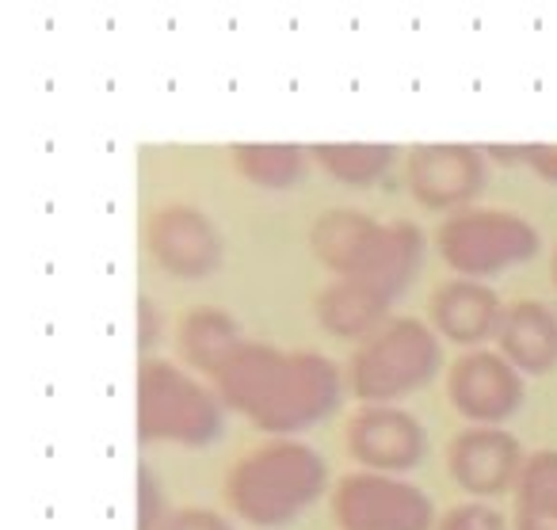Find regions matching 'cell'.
I'll list each match as a JSON object with an SVG mask.
<instances>
[{
    "instance_id": "1",
    "label": "cell",
    "mask_w": 557,
    "mask_h": 530,
    "mask_svg": "<svg viewBox=\"0 0 557 530\" xmlns=\"http://www.w3.org/2000/svg\"><path fill=\"white\" fill-rule=\"evenodd\" d=\"M214 390L222 405L237 408L252 428L290 439L313 428L341 405V370L321 352H283L275 344L245 340L214 370Z\"/></svg>"
},
{
    "instance_id": "2",
    "label": "cell",
    "mask_w": 557,
    "mask_h": 530,
    "mask_svg": "<svg viewBox=\"0 0 557 530\" xmlns=\"http://www.w3.org/2000/svg\"><path fill=\"white\" fill-rule=\"evenodd\" d=\"M329 489V466L313 446L275 439L248 451L225 473V504L252 527H283Z\"/></svg>"
},
{
    "instance_id": "3",
    "label": "cell",
    "mask_w": 557,
    "mask_h": 530,
    "mask_svg": "<svg viewBox=\"0 0 557 530\" xmlns=\"http://www.w3.org/2000/svg\"><path fill=\"white\" fill-rule=\"evenodd\" d=\"M138 443L207 446L222 435V397L169 359L138 362Z\"/></svg>"
},
{
    "instance_id": "4",
    "label": "cell",
    "mask_w": 557,
    "mask_h": 530,
    "mask_svg": "<svg viewBox=\"0 0 557 530\" xmlns=\"http://www.w3.org/2000/svg\"><path fill=\"white\" fill-rule=\"evenodd\" d=\"M443 362V344L435 329L420 317H394L371 340L356 347L348 362V385L367 405H394L412 390L428 385Z\"/></svg>"
},
{
    "instance_id": "5",
    "label": "cell",
    "mask_w": 557,
    "mask_h": 530,
    "mask_svg": "<svg viewBox=\"0 0 557 530\" xmlns=\"http://www.w3.org/2000/svg\"><path fill=\"white\" fill-rule=\"evenodd\" d=\"M435 245L458 279H485L504 268L534 260L542 237L527 218L508 210H458L435 230Z\"/></svg>"
},
{
    "instance_id": "6",
    "label": "cell",
    "mask_w": 557,
    "mask_h": 530,
    "mask_svg": "<svg viewBox=\"0 0 557 530\" xmlns=\"http://www.w3.org/2000/svg\"><path fill=\"white\" fill-rule=\"evenodd\" d=\"M341 530H432V496L389 473H348L333 489Z\"/></svg>"
},
{
    "instance_id": "7",
    "label": "cell",
    "mask_w": 557,
    "mask_h": 530,
    "mask_svg": "<svg viewBox=\"0 0 557 530\" xmlns=\"http://www.w3.org/2000/svg\"><path fill=\"white\" fill-rule=\"evenodd\" d=\"M405 180L420 207L458 210L485 192L488 161L478 146H466V141H428L409 153Z\"/></svg>"
},
{
    "instance_id": "8",
    "label": "cell",
    "mask_w": 557,
    "mask_h": 530,
    "mask_svg": "<svg viewBox=\"0 0 557 530\" xmlns=\"http://www.w3.org/2000/svg\"><path fill=\"white\" fill-rule=\"evenodd\" d=\"M447 397L473 428H500L523 405V378L500 352L473 347L450 362Z\"/></svg>"
},
{
    "instance_id": "9",
    "label": "cell",
    "mask_w": 557,
    "mask_h": 530,
    "mask_svg": "<svg viewBox=\"0 0 557 530\" xmlns=\"http://www.w3.org/2000/svg\"><path fill=\"white\" fill-rule=\"evenodd\" d=\"M146 245L149 256L176 279H210L225 256L218 225L187 202H172L149 218Z\"/></svg>"
},
{
    "instance_id": "10",
    "label": "cell",
    "mask_w": 557,
    "mask_h": 530,
    "mask_svg": "<svg viewBox=\"0 0 557 530\" xmlns=\"http://www.w3.org/2000/svg\"><path fill=\"white\" fill-rule=\"evenodd\" d=\"M348 454L371 473H405L428 458V431L397 405H367L348 423Z\"/></svg>"
},
{
    "instance_id": "11",
    "label": "cell",
    "mask_w": 557,
    "mask_h": 530,
    "mask_svg": "<svg viewBox=\"0 0 557 530\" xmlns=\"http://www.w3.org/2000/svg\"><path fill=\"white\" fill-rule=\"evenodd\" d=\"M447 469L473 496H500L519 481L523 446L504 428H466L450 439Z\"/></svg>"
},
{
    "instance_id": "12",
    "label": "cell",
    "mask_w": 557,
    "mask_h": 530,
    "mask_svg": "<svg viewBox=\"0 0 557 530\" xmlns=\"http://www.w3.org/2000/svg\"><path fill=\"white\" fill-rule=\"evenodd\" d=\"M500 317V298L481 279H450V283L435 286L432 294V324L440 329V336L470 347V352L481 340L496 336Z\"/></svg>"
},
{
    "instance_id": "13",
    "label": "cell",
    "mask_w": 557,
    "mask_h": 530,
    "mask_svg": "<svg viewBox=\"0 0 557 530\" xmlns=\"http://www.w3.org/2000/svg\"><path fill=\"white\" fill-rule=\"evenodd\" d=\"M496 344L519 374H549L557 367V313L534 298L516 301L504 309Z\"/></svg>"
},
{
    "instance_id": "14",
    "label": "cell",
    "mask_w": 557,
    "mask_h": 530,
    "mask_svg": "<svg viewBox=\"0 0 557 530\" xmlns=\"http://www.w3.org/2000/svg\"><path fill=\"white\" fill-rule=\"evenodd\" d=\"M313 309H318L321 329L336 340H371L382 324L394 321L389 317L394 298L359 283V279H336V283L321 286Z\"/></svg>"
},
{
    "instance_id": "15",
    "label": "cell",
    "mask_w": 557,
    "mask_h": 530,
    "mask_svg": "<svg viewBox=\"0 0 557 530\" xmlns=\"http://www.w3.org/2000/svg\"><path fill=\"white\" fill-rule=\"evenodd\" d=\"M420 260H424V233L412 222H382L367 248L363 263L351 279L374 286L386 298H401V291L412 283Z\"/></svg>"
},
{
    "instance_id": "16",
    "label": "cell",
    "mask_w": 557,
    "mask_h": 530,
    "mask_svg": "<svg viewBox=\"0 0 557 530\" xmlns=\"http://www.w3.org/2000/svg\"><path fill=\"white\" fill-rule=\"evenodd\" d=\"M379 225L382 222L359 214V210H329V214H321L313 222L310 248L336 279H351L359 271V263H363Z\"/></svg>"
},
{
    "instance_id": "17",
    "label": "cell",
    "mask_w": 557,
    "mask_h": 530,
    "mask_svg": "<svg viewBox=\"0 0 557 530\" xmlns=\"http://www.w3.org/2000/svg\"><path fill=\"white\" fill-rule=\"evenodd\" d=\"M237 344H245V340H240L237 317L218 306H199L180 321V355H184L195 370H202V374H210V378L230 359Z\"/></svg>"
},
{
    "instance_id": "18",
    "label": "cell",
    "mask_w": 557,
    "mask_h": 530,
    "mask_svg": "<svg viewBox=\"0 0 557 530\" xmlns=\"http://www.w3.org/2000/svg\"><path fill=\"white\" fill-rule=\"evenodd\" d=\"M310 153L336 184L348 187L379 184L397 161V146H386V141H318Z\"/></svg>"
},
{
    "instance_id": "19",
    "label": "cell",
    "mask_w": 557,
    "mask_h": 530,
    "mask_svg": "<svg viewBox=\"0 0 557 530\" xmlns=\"http://www.w3.org/2000/svg\"><path fill=\"white\" fill-rule=\"evenodd\" d=\"M233 164L248 184L268 192L295 187L306 176V153L295 141H240L233 146Z\"/></svg>"
},
{
    "instance_id": "20",
    "label": "cell",
    "mask_w": 557,
    "mask_h": 530,
    "mask_svg": "<svg viewBox=\"0 0 557 530\" xmlns=\"http://www.w3.org/2000/svg\"><path fill=\"white\" fill-rule=\"evenodd\" d=\"M516 515H557V451H534L516 481Z\"/></svg>"
},
{
    "instance_id": "21",
    "label": "cell",
    "mask_w": 557,
    "mask_h": 530,
    "mask_svg": "<svg viewBox=\"0 0 557 530\" xmlns=\"http://www.w3.org/2000/svg\"><path fill=\"white\" fill-rule=\"evenodd\" d=\"M164 496H161V481H157L153 469L141 461L138 466V530H157L164 522Z\"/></svg>"
},
{
    "instance_id": "22",
    "label": "cell",
    "mask_w": 557,
    "mask_h": 530,
    "mask_svg": "<svg viewBox=\"0 0 557 530\" xmlns=\"http://www.w3.org/2000/svg\"><path fill=\"white\" fill-rule=\"evenodd\" d=\"M440 530H508L504 515L485 504H458L440 519Z\"/></svg>"
},
{
    "instance_id": "23",
    "label": "cell",
    "mask_w": 557,
    "mask_h": 530,
    "mask_svg": "<svg viewBox=\"0 0 557 530\" xmlns=\"http://www.w3.org/2000/svg\"><path fill=\"white\" fill-rule=\"evenodd\" d=\"M157 530H233V522L225 515L210 511V507H176V511L164 515Z\"/></svg>"
},
{
    "instance_id": "24",
    "label": "cell",
    "mask_w": 557,
    "mask_h": 530,
    "mask_svg": "<svg viewBox=\"0 0 557 530\" xmlns=\"http://www.w3.org/2000/svg\"><path fill=\"white\" fill-rule=\"evenodd\" d=\"M523 164L546 184H557V146H539V141H527L523 146Z\"/></svg>"
},
{
    "instance_id": "25",
    "label": "cell",
    "mask_w": 557,
    "mask_h": 530,
    "mask_svg": "<svg viewBox=\"0 0 557 530\" xmlns=\"http://www.w3.org/2000/svg\"><path fill=\"white\" fill-rule=\"evenodd\" d=\"M157 332H161L157 306L149 298H138V347H141V359H146V347L157 344Z\"/></svg>"
},
{
    "instance_id": "26",
    "label": "cell",
    "mask_w": 557,
    "mask_h": 530,
    "mask_svg": "<svg viewBox=\"0 0 557 530\" xmlns=\"http://www.w3.org/2000/svg\"><path fill=\"white\" fill-rule=\"evenodd\" d=\"M516 530H557V515L534 519V515H516Z\"/></svg>"
},
{
    "instance_id": "27",
    "label": "cell",
    "mask_w": 557,
    "mask_h": 530,
    "mask_svg": "<svg viewBox=\"0 0 557 530\" xmlns=\"http://www.w3.org/2000/svg\"><path fill=\"white\" fill-rule=\"evenodd\" d=\"M554 283H557V252H554Z\"/></svg>"
}]
</instances>
